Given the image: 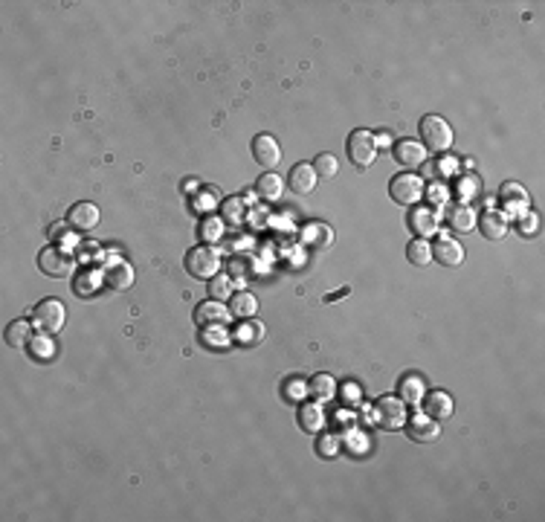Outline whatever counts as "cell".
<instances>
[{
    "instance_id": "1",
    "label": "cell",
    "mask_w": 545,
    "mask_h": 522,
    "mask_svg": "<svg viewBox=\"0 0 545 522\" xmlns=\"http://www.w3.org/2000/svg\"><path fill=\"white\" fill-rule=\"evenodd\" d=\"M421 146L426 151H435V154H447L449 146H453V128L444 116H423L421 120Z\"/></svg>"
},
{
    "instance_id": "2",
    "label": "cell",
    "mask_w": 545,
    "mask_h": 522,
    "mask_svg": "<svg viewBox=\"0 0 545 522\" xmlns=\"http://www.w3.org/2000/svg\"><path fill=\"white\" fill-rule=\"evenodd\" d=\"M186 270L192 279H212L218 276L221 270V255L215 247L209 244H200V247H192L186 253Z\"/></svg>"
},
{
    "instance_id": "3",
    "label": "cell",
    "mask_w": 545,
    "mask_h": 522,
    "mask_svg": "<svg viewBox=\"0 0 545 522\" xmlns=\"http://www.w3.org/2000/svg\"><path fill=\"white\" fill-rule=\"evenodd\" d=\"M67 322V311H64V305L58 299H44L41 305H35V311H32V325L41 331V334H58V331L64 328Z\"/></svg>"
},
{
    "instance_id": "4",
    "label": "cell",
    "mask_w": 545,
    "mask_h": 522,
    "mask_svg": "<svg viewBox=\"0 0 545 522\" xmlns=\"http://www.w3.org/2000/svg\"><path fill=\"white\" fill-rule=\"evenodd\" d=\"M423 180L418 177V174H412V172H400V174H395L392 177V183H389V195H392V200L395 203H400V206H412V203H418L421 198H423Z\"/></svg>"
},
{
    "instance_id": "5",
    "label": "cell",
    "mask_w": 545,
    "mask_h": 522,
    "mask_svg": "<svg viewBox=\"0 0 545 522\" xmlns=\"http://www.w3.org/2000/svg\"><path fill=\"white\" fill-rule=\"evenodd\" d=\"M374 157H377L374 134L366 131V128L354 131V134L348 136V160H351V165H354V169H360V172H366L368 165L374 163Z\"/></svg>"
},
{
    "instance_id": "6",
    "label": "cell",
    "mask_w": 545,
    "mask_h": 522,
    "mask_svg": "<svg viewBox=\"0 0 545 522\" xmlns=\"http://www.w3.org/2000/svg\"><path fill=\"white\" fill-rule=\"evenodd\" d=\"M38 267H41L44 276H50V279H67L70 273H73L76 261H73V255H70L67 250H61V247H46L38 255Z\"/></svg>"
},
{
    "instance_id": "7",
    "label": "cell",
    "mask_w": 545,
    "mask_h": 522,
    "mask_svg": "<svg viewBox=\"0 0 545 522\" xmlns=\"http://www.w3.org/2000/svg\"><path fill=\"white\" fill-rule=\"evenodd\" d=\"M374 415H377V424L386 426V430H400V426H406V403L400 400V397H380L377 400V407H374Z\"/></svg>"
},
{
    "instance_id": "8",
    "label": "cell",
    "mask_w": 545,
    "mask_h": 522,
    "mask_svg": "<svg viewBox=\"0 0 545 522\" xmlns=\"http://www.w3.org/2000/svg\"><path fill=\"white\" fill-rule=\"evenodd\" d=\"M252 160L262 165V169H276V165L281 163V148H278V142H276V136H270V134H258L255 139H252Z\"/></svg>"
},
{
    "instance_id": "9",
    "label": "cell",
    "mask_w": 545,
    "mask_h": 522,
    "mask_svg": "<svg viewBox=\"0 0 545 522\" xmlns=\"http://www.w3.org/2000/svg\"><path fill=\"white\" fill-rule=\"evenodd\" d=\"M102 279H105L108 288H113V291H128L134 284V267L128 265V261H122V258H110L105 265Z\"/></svg>"
},
{
    "instance_id": "10",
    "label": "cell",
    "mask_w": 545,
    "mask_h": 522,
    "mask_svg": "<svg viewBox=\"0 0 545 522\" xmlns=\"http://www.w3.org/2000/svg\"><path fill=\"white\" fill-rule=\"evenodd\" d=\"M438 224H441V215L432 206H418L409 215V227H412V232L418 235V238H432V235L438 232Z\"/></svg>"
},
{
    "instance_id": "11",
    "label": "cell",
    "mask_w": 545,
    "mask_h": 522,
    "mask_svg": "<svg viewBox=\"0 0 545 522\" xmlns=\"http://www.w3.org/2000/svg\"><path fill=\"white\" fill-rule=\"evenodd\" d=\"M432 255H435L438 265H444V267H461L464 265V247L456 238H449V235H438V241L432 247Z\"/></svg>"
},
{
    "instance_id": "12",
    "label": "cell",
    "mask_w": 545,
    "mask_h": 522,
    "mask_svg": "<svg viewBox=\"0 0 545 522\" xmlns=\"http://www.w3.org/2000/svg\"><path fill=\"white\" fill-rule=\"evenodd\" d=\"M406 433H409V438L418 441V444H432V441L441 435V424L432 421L426 412H423V415H412V421H406Z\"/></svg>"
},
{
    "instance_id": "13",
    "label": "cell",
    "mask_w": 545,
    "mask_h": 522,
    "mask_svg": "<svg viewBox=\"0 0 545 522\" xmlns=\"http://www.w3.org/2000/svg\"><path fill=\"white\" fill-rule=\"evenodd\" d=\"M423 412L430 415L432 421H449L453 418V409H456V403H453V397H449L447 392H441V389H435V392H430V395H423Z\"/></svg>"
},
{
    "instance_id": "14",
    "label": "cell",
    "mask_w": 545,
    "mask_h": 522,
    "mask_svg": "<svg viewBox=\"0 0 545 522\" xmlns=\"http://www.w3.org/2000/svg\"><path fill=\"white\" fill-rule=\"evenodd\" d=\"M288 183H290V189H293L296 195H311L314 189H316V183H319V174L314 169V163H296L293 169H290Z\"/></svg>"
},
{
    "instance_id": "15",
    "label": "cell",
    "mask_w": 545,
    "mask_h": 522,
    "mask_svg": "<svg viewBox=\"0 0 545 522\" xmlns=\"http://www.w3.org/2000/svg\"><path fill=\"white\" fill-rule=\"evenodd\" d=\"M392 151H395L397 165H404V169H418V165H423V160H426V148L421 146V142H415V139L395 142Z\"/></svg>"
},
{
    "instance_id": "16",
    "label": "cell",
    "mask_w": 545,
    "mask_h": 522,
    "mask_svg": "<svg viewBox=\"0 0 545 522\" xmlns=\"http://www.w3.org/2000/svg\"><path fill=\"white\" fill-rule=\"evenodd\" d=\"M232 319V311L224 305V302H215V299H209L203 305L195 307V322L198 325H226Z\"/></svg>"
},
{
    "instance_id": "17",
    "label": "cell",
    "mask_w": 545,
    "mask_h": 522,
    "mask_svg": "<svg viewBox=\"0 0 545 522\" xmlns=\"http://www.w3.org/2000/svg\"><path fill=\"white\" fill-rule=\"evenodd\" d=\"M67 221H70V227L79 229V232H90L93 227L99 224V206L82 200V203H76L73 209H70V218Z\"/></svg>"
},
{
    "instance_id": "18",
    "label": "cell",
    "mask_w": 545,
    "mask_h": 522,
    "mask_svg": "<svg viewBox=\"0 0 545 522\" xmlns=\"http://www.w3.org/2000/svg\"><path fill=\"white\" fill-rule=\"evenodd\" d=\"M447 224L453 232H473L479 227V215H476V209L467 206V203H459L449 209V215H447Z\"/></svg>"
},
{
    "instance_id": "19",
    "label": "cell",
    "mask_w": 545,
    "mask_h": 522,
    "mask_svg": "<svg viewBox=\"0 0 545 522\" xmlns=\"http://www.w3.org/2000/svg\"><path fill=\"white\" fill-rule=\"evenodd\" d=\"M482 235L490 241H502L508 235V215L499 209H487L482 215Z\"/></svg>"
},
{
    "instance_id": "20",
    "label": "cell",
    "mask_w": 545,
    "mask_h": 522,
    "mask_svg": "<svg viewBox=\"0 0 545 522\" xmlns=\"http://www.w3.org/2000/svg\"><path fill=\"white\" fill-rule=\"evenodd\" d=\"M299 424H302V430H304V433H322V426H325L322 403H319V400L304 403V407L299 409Z\"/></svg>"
},
{
    "instance_id": "21",
    "label": "cell",
    "mask_w": 545,
    "mask_h": 522,
    "mask_svg": "<svg viewBox=\"0 0 545 522\" xmlns=\"http://www.w3.org/2000/svg\"><path fill=\"white\" fill-rule=\"evenodd\" d=\"M397 395L404 403H412V407H418V403L423 400V381L418 374H404L400 377V386H397Z\"/></svg>"
},
{
    "instance_id": "22",
    "label": "cell",
    "mask_w": 545,
    "mask_h": 522,
    "mask_svg": "<svg viewBox=\"0 0 545 522\" xmlns=\"http://www.w3.org/2000/svg\"><path fill=\"white\" fill-rule=\"evenodd\" d=\"M255 192L262 195L264 200H278L281 192H284V180L276 174V172H264L255 183Z\"/></svg>"
},
{
    "instance_id": "23",
    "label": "cell",
    "mask_w": 545,
    "mask_h": 522,
    "mask_svg": "<svg viewBox=\"0 0 545 522\" xmlns=\"http://www.w3.org/2000/svg\"><path fill=\"white\" fill-rule=\"evenodd\" d=\"M307 395H314V400L325 403L337 395V383H334V377L331 374H316L311 383H307Z\"/></svg>"
},
{
    "instance_id": "24",
    "label": "cell",
    "mask_w": 545,
    "mask_h": 522,
    "mask_svg": "<svg viewBox=\"0 0 545 522\" xmlns=\"http://www.w3.org/2000/svg\"><path fill=\"white\" fill-rule=\"evenodd\" d=\"M302 241L311 244V247H331L334 232H331V227H325V224H307L302 229Z\"/></svg>"
},
{
    "instance_id": "25",
    "label": "cell",
    "mask_w": 545,
    "mask_h": 522,
    "mask_svg": "<svg viewBox=\"0 0 545 522\" xmlns=\"http://www.w3.org/2000/svg\"><path fill=\"white\" fill-rule=\"evenodd\" d=\"M6 343L12 348H23L32 343V325L27 319H15L9 328H6Z\"/></svg>"
},
{
    "instance_id": "26",
    "label": "cell",
    "mask_w": 545,
    "mask_h": 522,
    "mask_svg": "<svg viewBox=\"0 0 545 522\" xmlns=\"http://www.w3.org/2000/svg\"><path fill=\"white\" fill-rule=\"evenodd\" d=\"M198 235L203 244H218L224 235V218H203L198 227Z\"/></svg>"
},
{
    "instance_id": "27",
    "label": "cell",
    "mask_w": 545,
    "mask_h": 522,
    "mask_svg": "<svg viewBox=\"0 0 545 522\" xmlns=\"http://www.w3.org/2000/svg\"><path fill=\"white\" fill-rule=\"evenodd\" d=\"M229 311H232L235 317H244V319H247V317H252V314L258 311V299H255L252 293H247V291H244V293H235V296H232V305H229Z\"/></svg>"
},
{
    "instance_id": "28",
    "label": "cell",
    "mask_w": 545,
    "mask_h": 522,
    "mask_svg": "<svg viewBox=\"0 0 545 522\" xmlns=\"http://www.w3.org/2000/svg\"><path fill=\"white\" fill-rule=\"evenodd\" d=\"M406 258L412 261L415 267H426V265L432 261V247L426 244L423 238H421V241H412V244L406 247Z\"/></svg>"
},
{
    "instance_id": "29",
    "label": "cell",
    "mask_w": 545,
    "mask_h": 522,
    "mask_svg": "<svg viewBox=\"0 0 545 522\" xmlns=\"http://www.w3.org/2000/svg\"><path fill=\"white\" fill-rule=\"evenodd\" d=\"M238 343H244V345H255V343H262V337H264V328L258 325V322H252V319H244L241 325H238Z\"/></svg>"
},
{
    "instance_id": "30",
    "label": "cell",
    "mask_w": 545,
    "mask_h": 522,
    "mask_svg": "<svg viewBox=\"0 0 545 522\" xmlns=\"http://www.w3.org/2000/svg\"><path fill=\"white\" fill-rule=\"evenodd\" d=\"M244 200L241 198H226L224 200V221L229 224V227H238L241 221H244Z\"/></svg>"
},
{
    "instance_id": "31",
    "label": "cell",
    "mask_w": 545,
    "mask_h": 522,
    "mask_svg": "<svg viewBox=\"0 0 545 522\" xmlns=\"http://www.w3.org/2000/svg\"><path fill=\"white\" fill-rule=\"evenodd\" d=\"M209 296L215 299V302H226V299H232V279H229V276H212Z\"/></svg>"
},
{
    "instance_id": "32",
    "label": "cell",
    "mask_w": 545,
    "mask_h": 522,
    "mask_svg": "<svg viewBox=\"0 0 545 522\" xmlns=\"http://www.w3.org/2000/svg\"><path fill=\"white\" fill-rule=\"evenodd\" d=\"M200 340H203V345H209V348H224V345L229 343L226 325H209L203 334H200Z\"/></svg>"
},
{
    "instance_id": "33",
    "label": "cell",
    "mask_w": 545,
    "mask_h": 522,
    "mask_svg": "<svg viewBox=\"0 0 545 522\" xmlns=\"http://www.w3.org/2000/svg\"><path fill=\"white\" fill-rule=\"evenodd\" d=\"M340 447H342V441L334 433H322L319 435V444H316V453L322 459H337L340 456Z\"/></svg>"
},
{
    "instance_id": "34",
    "label": "cell",
    "mask_w": 545,
    "mask_h": 522,
    "mask_svg": "<svg viewBox=\"0 0 545 522\" xmlns=\"http://www.w3.org/2000/svg\"><path fill=\"white\" fill-rule=\"evenodd\" d=\"M304 395H307V383H302L299 377H288V381H284V386H281V397H284V400L296 403V400H302Z\"/></svg>"
},
{
    "instance_id": "35",
    "label": "cell",
    "mask_w": 545,
    "mask_h": 522,
    "mask_svg": "<svg viewBox=\"0 0 545 522\" xmlns=\"http://www.w3.org/2000/svg\"><path fill=\"white\" fill-rule=\"evenodd\" d=\"M314 169H316L319 177H334V174L340 172V160H337L334 154H319V157L314 160Z\"/></svg>"
},
{
    "instance_id": "36",
    "label": "cell",
    "mask_w": 545,
    "mask_h": 522,
    "mask_svg": "<svg viewBox=\"0 0 545 522\" xmlns=\"http://www.w3.org/2000/svg\"><path fill=\"white\" fill-rule=\"evenodd\" d=\"M502 200H505L508 209H516V206H525L528 203V195L516 183H508V186H502Z\"/></svg>"
},
{
    "instance_id": "37",
    "label": "cell",
    "mask_w": 545,
    "mask_h": 522,
    "mask_svg": "<svg viewBox=\"0 0 545 522\" xmlns=\"http://www.w3.org/2000/svg\"><path fill=\"white\" fill-rule=\"evenodd\" d=\"M456 192H459V198L467 203V200H473V198H476L479 192H482V183H479V177H461L459 183H456Z\"/></svg>"
},
{
    "instance_id": "38",
    "label": "cell",
    "mask_w": 545,
    "mask_h": 522,
    "mask_svg": "<svg viewBox=\"0 0 545 522\" xmlns=\"http://www.w3.org/2000/svg\"><path fill=\"white\" fill-rule=\"evenodd\" d=\"M46 337H50V334H46ZM46 337H32V343H30V351H32L35 360H50V357H53L56 345L46 340Z\"/></svg>"
},
{
    "instance_id": "39",
    "label": "cell",
    "mask_w": 545,
    "mask_h": 522,
    "mask_svg": "<svg viewBox=\"0 0 545 522\" xmlns=\"http://www.w3.org/2000/svg\"><path fill=\"white\" fill-rule=\"evenodd\" d=\"M96 281H99V276H96V273H82V276L76 279V293H79V296L96 293Z\"/></svg>"
},
{
    "instance_id": "40",
    "label": "cell",
    "mask_w": 545,
    "mask_h": 522,
    "mask_svg": "<svg viewBox=\"0 0 545 522\" xmlns=\"http://www.w3.org/2000/svg\"><path fill=\"white\" fill-rule=\"evenodd\" d=\"M537 229H539L537 212H522V218H519V232H522V235H534Z\"/></svg>"
},
{
    "instance_id": "41",
    "label": "cell",
    "mask_w": 545,
    "mask_h": 522,
    "mask_svg": "<svg viewBox=\"0 0 545 522\" xmlns=\"http://www.w3.org/2000/svg\"><path fill=\"white\" fill-rule=\"evenodd\" d=\"M212 206H215V195H212V192H198L192 198V209L195 212H209Z\"/></svg>"
},
{
    "instance_id": "42",
    "label": "cell",
    "mask_w": 545,
    "mask_h": 522,
    "mask_svg": "<svg viewBox=\"0 0 545 522\" xmlns=\"http://www.w3.org/2000/svg\"><path fill=\"white\" fill-rule=\"evenodd\" d=\"M342 395H345V403H351V407H357V403H360V389H357V383H345V386H342Z\"/></svg>"
},
{
    "instance_id": "43",
    "label": "cell",
    "mask_w": 545,
    "mask_h": 522,
    "mask_svg": "<svg viewBox=\"0 0 545 522\" xmlns=\"http://www.w3.org/2000/svg\"><path fill=\"white\" fill-rule=\"evenodd\" d=\"M456 169H459V163H456V160H449V157H444V160L438 163V172H441L444 177H449V174H456Z\"/></svg>"
},
{
    "instance_id": "44",
    "label": "cell",
    "mask_w": 545,
    "mask_h": 522,
    "mask_svg": "<svg viewBox=\"0 0 545 522\" xmlns=\"http://www.w3.org/2000/svg\"><path fill=\"white\" fill-rule=\"evenodd\" d=\"M423 195H430V198H432V203H435V200L441 203V200H447V189H444V186H432L430 192H423Z\"/></svg>"
},
{
    "instance_id": "45",
    "label": "cell",
    "mask_w": 545,
    "mask_h": 522,
    "mask_svg": "<svg viewBox=\"0 0 545 522\" xmlns=\"http://www.w3.org/2000/svg\"><path fill=\"white\" fill-rule=\"evenodd\" d=\"M374 146H377V148H389V146H395V142H392L389 134H377V136H374Z\"/></svg>"
},
{
    "instance_id": "46",
    "label": "cell",
    "mask_w": 545,
    "mask_h": 522,
    "mask_svg": "<svg viewBox=\"0 0 545 522\" xmlns=\"http://www.w3.org/2000/svg\"><path fill=\"white\" fill-rule=\"evenodd\" d=\"M351 444H354V447H351V450H354V453H360V450H363V447L368 450V438H363V435H354V438H351Z\"/></svg>"
},
{
    "instance_id": "47",
    "label": "cell",
    "mask_w": 545,
    "mask_h": 522,
    "mask_svg": "<svg viewBox=\"0 0 545 522\" xmlns=\"http://www.w3.org/2000/svg\"><path fill=\"white\" fill-rule=\"evenodd\" d=\"M61 229H64V224H56V227H53V229H50V238H56V235H58V232H61Z\"/></svg>"
}]
</instances>
